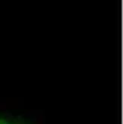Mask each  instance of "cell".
<instances>
[{
  "mask_svg": "<svg viewBox=\"0 0 123 124\" xmlns=\"http://www.w3.org/2000/svg\"><path fill=\"white\" fill-rule=\"evenodd\" d=\"M0 124H12V123H11L10 122L2 119V118H0Z\"/></svg>",
  "mask_w": 123,
  "mask_h": 124,
  "instance_id": "cell-1",
  "label": "cell"
}]
</instances>
